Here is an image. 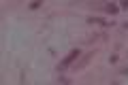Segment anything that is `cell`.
<instances>
[{
    "label": "cell",
    "mask_w": 128,
    "mask_h": 85,
    "mask_svg": "<svg viewBox=\"0 0 128 85\" xmlns=\"http://www.w3.org/2000/svg\"><path fill=\"white\" fill-rule=\"evenodd\" d=\"M92 55H94V51H90V53H88L86 58H81V60H79V62H77V64H75V66H73V70H81V68L86 66L88 62H90V58H92Z\"/></svg>",
    "instance_id": "3"
},
{
    "label": "cell",
    "mask_w": 128,
    "mask_h": 85,
    "mask_svg": "<svg viewBox=\"0 0 128 85\" xmlns=\"http://www.w3.org/2000/svg\"><path fill=\"white\" fill-rule=\"evenodd\" d=\"M79 55H81V51H79V49H70V53H68V55H66V58L62 60V62L58 64V70H60V72L68 70V68H70V66H73V64H75V60H77Z\"/></svg>",
    "instance_id": "1"
},
{
    "label": "cell",
    "mask_w": 128,
    "mask_h": 85,
    "mask_svg": "<svg viewBox=\"0 0 128 85\" xmlns=\"http://www.w3.org/2000/svg\"><path fill=\"white\" fill-rule=\"evenodd\" d=\"M88 23H98V26H109L107 19H100V17H88Z\"/></svg>",
    "instance_id": "4"
},
{
    "label": "cell",
    "mask_w": 128,
    "mask_h": 85,
    "mask_svg": "<svg viewBox=\"0 0 128 85\" xmlns=\"http://www.w3.org/2000/svg\"><path fill=\"white\" fill-rule=\"evenodd\" d=\"M122 75H128V66H126V68H122Z\"/></svg>",
    "instance_id": "7"
},
{
    "label": "cell",
    "mask_w": 128,
    "mask_h": 85,
    "mask_svg": "<svg viewBox=\"0 0 128 85\" xmlns=\"http://www.w3.org/2000/svg\"><path fill=\"white\" fill-rule=\"evenodd\" d=\"M102 11H105L107 15H118L120 13V6L115 4V2H105V9H102Z\"/></svg>",
    "instance_id": "2"
},
{
    "label": "cell",
    "mask_w": 128,
    "mask_h": 85,
    "mask_svg": "<svg viewBox=\"0 0 128 85\" xmlns=\"http://www.w3.org/2000/svg\"><path fill=\"white\" fill-rule=\"evenodd\" d=\"M41 4H43V0H34V2H30V9L34 11V9H38Z\"/></svg>",
    "instance_id": "5"
},
{
    "label": "cell",
    "mask_w": 128,
    "mask_h": 85,
    "mask_svg": "<svg viewBox=\"0 0 128 85\" xmlns=\"http://www.w3.org/2000/svg\"><path fill=\"white\" fill-rule=\"evenodd\" d=\"M120 9H128V0H120Z\"/></svg>",
    "instance_id": "6"
}]
</instances>
